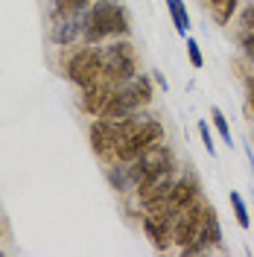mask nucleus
<instances>
[{
  "label": "nucleus",
  "mask_w": 254,
  "mask_h": 257,
  "mask_svg": "<svg viewBox=\"0 0 254 257\" xmlns=\"http://www.w3.org/2000/svg\"><path fill=\"white\" fill-rule=\"evenodd\" d=\"M126 35L129 32V18H126V9L120 3H111V0H99L94 3V9L88 12V21H85V35L88 41L94 44L105 35Z\"/></svg>",
  "instance_id": "nucleus-1"
},
{
  "label": "nucleus",
  "mask_w": 254,
  "mask_h": 257,
  "mask_svg": "<svg viewBox=\"0 0 254 257\" xmlns=\"http://www.w3.org/2000/svg\"><path fill=\"white\" fill-rule=\"evenodd\" d=\"M129 79H135V53H132V47L126 41L105 47L102 50V76H99V82L117 88Z\"/></svg>",
  "instance_id": "nucleus-2"
},
{
  "label": "nucleus",
  "mask_w": 254,
  "mask_h": 257,
  "mask_svg": "<svg viewBox=\"0 0 254 257\" xmlns=\"http://www.w3.org/2000/svg\"><path fill=\"white\" fill-rule=\"evenodd\" d=\"M161 141H164V128H161L158 120H141L138 128H135L126 141L120 144V149H117V161L129 164V161L141 158L143 152H149V149L158 146Z\"/></svg>",
  "instance_id": "nucleus-3"
},
{
  "label": "nucleus",
  "mask_w": 254,
  "mask_h": 257,
  "mask_svg": "<svg viewBox=\"0 0 254 257\" xmlns=\"http://www.w3.org/2000/svg\"><path fill=\"white\" fill-rule=\"evenodd\" d=\"M67 76H70V82H76L82 91L96 85L99 76H102V50H94V47L79 50L67 62Z\"/></svg>",
  "instance_id": "nucleus-4"
},
{
  "label": "nucleus",
  "mask_w": 254,
  "mask_h": 257,
  "mask_svg": "<svg viewBox=\"0 0 254 257\" xmlns=\"http://www.w3.org/2000/svg\"><path fill=\"white\" fill-rule=\"evenodd\" d=\"M205 202H193L187 205L184 210H178L173 219V240L181 245V248H187L190 242L199 240V231H202V219H205Z\"/></svg>",
  "instance_id": "nucleus-5"
},
{
  "label": "nucleus",
  "mask_w": 254,
  "mask_h": 257,
  "mask_svg": "<svg viewBox=\"0 0 254 257\" xmlns=\"http://www.w3.org/2000/svg\"><path fill=\"white\" fill-rule=\"evenodd\" d=\"M143 231H146V237L152 240V245L155 248H167L170 245V240H173V219L167 216V213H146L143 216Z\"/></svg>",
  "instance_id": "nucleus-6"
},
{
  "label": "nucleus",
  "mask_w": 254,
  "mask_h": 257,
  "mask_svg": "<svg viewBox=\"0 0 254 257\" xmlns=\"http://www.w3.org/2000/svg\"><path fill=\"white\" fill-rule=\"evenodd\" d=\"M199 199V184H196V178L193 176H184L173 181V190H170V213H178V210H184L187 205H193Z\"/></svg>",
  "instance_id": "nucleus-7"
},
{
  "label": "nucleus",
  "mask_w": 254,
  "mask_h": 257,
  "mask_svg": "<svg viewBox=\"0 0 254 257\" xmlns=\"http://www.w3.org/2000/svg\"><path fill=\"white\" fill-rule=\"evenodd\" d=\"M114 94L111 85H105V82H96L91 88H85V99H82V108L88 114H102L105 108V102H108V96Z\"/></svg>",
  "instance_id": "nucleus-8"
},
{
  "label": "nucleus",
  "mask_w": 254,
  "mask_h": 257,
  "mask_svg": "<svg viewBox=\"0 0 254 257\" xmlns=\"http://www.w3.org/2000/svg\"><path fill=\"white\" fill-rule=\"evenodd\" d=\"M85 21H88V15H85V18H70V15H67V21H62V24L53 30V41H56V44H67V41H73L76 27L85 24Z\"/></svg>",
  "instance_id": "nucleus-9"
},
{
  "label": "nucleus",
  "mask_w": 254,
  "mask_h": 257,
  "mask_svg": "<svg viewBox=\"0 0 254 257\" xmlns=\"http://www.w3.org/2000/svg\"><path fill=\"white\" fill-rule=\"evenodd\" d=\"M167 6H170V15H173L175 30L184 35V32L190 30V15H187V9H184V0H167Z\"/></svg>",
  "instance_id": "nucleus-10"
},
{
  "label": "nucleus",
  "mask_w": 254,
  "mask_h": 257,
  "mask_svg": "<svg viewBox=\"0 0 254 257\" xmlns=\"http://www.w3.org/2000/svg\"><path fill=\"white\" fill-rule=\"evenodd\" d=\"M237 0H210V12H213V21L216 24H228V18L234 12Z\"/></svg>",
  "instance_id": "nucleus-11"
},
{
  "label": "nucleus",
  "mask_w": 254,
  "mask_h": 257,
  "mask_svg": "<svg viewBox=\"0 0 254 257\" xmlns=\"http://www.w3.org/2000/svg\"><path fill=\"white\" fill-rule=\"evenodd\" d=\"M231 208H234V216H237L239 228H251L248 208H245V202H242V196H239V193H231Z\"/></svg>",
  "instance_id": "nucleus-12"
},
{
  "label": "nucleus",
  "mask_w": 254,
  "mask_h": 257,
  "mask_svg": "<svg viewBox=\"0 0 254 257\" xmlns=\"http://www.w3.org/2000/svg\"><path fill=\"white\" fill-rule=\"evenodd\" d=\"M210 117H213V126L219 128V135H222L225 144H231V128H228V120H225V114L219 108H210Z\"/></svg>",
  "instance_id": "nucleus-13"
},
{
  "label": "nucleus",
  "mask_w": 254,
  "mask_h": 257,
  "mask_svg": "<svg viewBox=\"0 0 254 257\" xmlns=\"http://www.w3.org/2000/svg\"><path fill=\"white\" fill-rule=\"evenodd\" d=\"M187 56H190L193 67H202V64H205V59H202V50H199V41H196V38H187Z\"/></svg>",
  "instance_id": "nucleus-14"
},
{
  "label": "nucleus",
  "mask_w": 254,
  "mask_h": 257,
  "mask_svg": "<svg viewBox=\"0 0 254 257\" xmlns=\"http://www.w3.org/2000/svg\"><path fill=\"white\" fill-rule=\"evenodd\" d=\"M199 135H202V144H205L207 155H216V146H213V135H210V128H207V123H205V120L199 123Z\"/></svg>",
  "instance_id": "nucleus-15"
},
{
  "label": "nucleus",
  "mask_w": 254,
  "mask_h": 257,
  "mask_svg": "<svg viewBox=\"0 0 254 257\" xmlns=\"http://www.w3.org/2000/svg\"><path fill=\"white\" fill-rule=\"evenodd\" d=\"M239 44L245 47V53H248V56H254V30H245V32H242Z\"/></svg>",
  "instance_id": "nucleus-16"
},
{
  "label": "nucleus",
  "mask_w": 254,
  "mask_h": 257,
  "mask_svg": "<svg viewBox=\"0 0 254 257\" xmlns=\"http://www.w3.org/2000/svg\"><path fill=\"white\" fill-rule=\"evenodd\" d=\"M242 30H254V3L242 12Z\"/></svg>",
  "instance_id": "nucleus-17"
},
{
  "label": "nucleus",
  "mask_w": 254,
  "mask_h": 257,
  "mask_svg": "<svg viewBox=\"0 0 254 257\" xmlns=\"http://www.w3.org/2000/svg\"><path fill=\"white\" fill-rule=\"evenodd\" d=\"M248 108L254 111V76L248 79Z\"/></svg>",
  "instance_id": "nucleus-18"
},
{
  "label": "nucleus",
  "mask_w": 254,
  "mask_h": 257,
  "mask_svg": "<svg viewBox=\"0 0 254 257\" xmlns=\"http://www.w3.org/2000/svg\"><path fill=\"white\" fill-rule=\"evenodd\" d=\"M155 79H158V85H161V91H167V79L161 76V73H155Z\"/></svg>",
  "instance_id": "nucleus-19"
},
{
  "label": "nucleus",
  "mask_w": 254,
  "mask_h": 257,
  "mask_svg": "<svg viewBox=\"0 0 254 257\" xmlns=\"http://www.w3.org/2000/svg\"><path fill=\"white\" fill-rule=\"evenodd\" d=\"M88 3H91V0H76V9H85Z\"/></svg>",
  "instance_id": "nucleus-20"
},
{
  "label": "nucleus",
  "mask_w": 254,
  "mask_h": 257,
  "mask_svg": "<svg viewBox=\"0 0 254 257\" xmlns=\"http://www.w3.org/2000/svg\"><path fill=\"white\" fill-rule=\"evenodd\" d=\"M114 3H120V0H114Z\"/></svg>",
  "instance_id": "nucleus-21"
}]
</instances>
